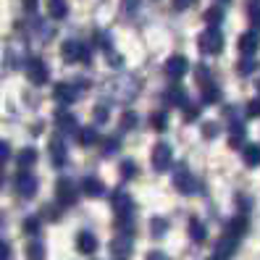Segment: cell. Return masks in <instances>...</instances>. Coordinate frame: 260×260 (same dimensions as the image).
Returning <instances> with one entry per match:
<instances>
[{"mask_svg": "<svg viewBox=\"0 0 260 260\" xmlns=\"http://www.w3.org/2000/svg\"><path fill=\"white\" fill-rule=\"evenodd\" d=\"M197 45H200V50L205 55H218L223 50V35L218 26H208L205 32L197 37Z\"/></svg>", "mask_w": 260, "mask_h": 260, "instance_id": "cell-1", "label": "cell"}, {"mask_svg": "<svg viewBox=\"0 0 260 260\" xmlns=\"http://www.w3.org/2000/svg\"><path fill=\"white\" fill-rule=\"evenodd\" d=\"M55 200H58L60 208L76 205V200H79V192H76V187H74L71 179H58V181H55Z\"/></svg>", "mask_w": 260, "mask_h": 260, "instance_id": "cell-2", "label": "cell"}, {"mask_svg": "<svg viewBox=\"0 0 260 260\" xmlns=\"http://www.w3.org/2000/svg\"><path fill=\"white\" fill-rule=\"evenodd\" d=\"M239 234H234V232H229L226 229V234L218 239V244H216V252H213V260H229L234 255V250H237V244H239Z\"/></svg>", "mask_w": 260, "mask_h": 260, "instance_id": "cell-3", "label": "cell"}, {"mask_svg": "<svg viewBox=\"0 0 260 260\" xmlns=\"http://www.w3.org/2000/svg\"><path fill=\"white\" fill-rule=\"evenodd\" d=\"M171 160H174V150H171V145L158 142L155 147H152V168H155L158 174L168 171V168H171Z\"/></svg>", "mask_w": 260, "mask_h": 260, "instance_id": "cell-4", "label": "cell"}, {"mask_svg": "<svg viewBox=\"0 0 260 260\" xmlns=\"http://www.w3.org/2000/svg\"><path fill=\"white\" fill-rule=\"evenodd\" d=\"M24 69H26V76H29V82H32V84H45L50 79L48 63H45L42 58H29Z\"/></svg>", "mask_w": 260, "mask_h": 260, "instance_id": "cell-5", "label": "cell"}, {"mask_svg": "<svg viewBox=\"0 0 260 260\" xmlns=\"http://www.w3.org/2000/svg\"><path fill=\"white\" fill-rule=\"evenodd\" d=\"M60 55H63V60H69V63H76V60H84L87 63L89 60V50L76 40H66L63 45H60Z\"/></svg>", "mask_w": 260, "mask_h": 260, "instance_id": "cell-6", "label": "cell"}, {"mask_svg": "<svg viewBox=\"0 0 260 260\" xmlns=\"http://www.w3.org/2000/svg\"><path fill=\"white\" fill-rule=\"evenodd\" d=\"M13 187H16V192H19L21 197H26V200H29V197L37 194V187H40V184H37V179L29 174L26 168H21L19 176H16V181H13Z\"/></svg>", "mask_w": 260, "mask_h": 260, "instance_id": "cell-7", "label": "cell"}, {"mask_svg": "<svg viewBox=\"0 0 260 260\" xmlns=\"http://www.w3.org/2000/svg\"><path fill=\"white\" fill-rule=\"evenodd\" d=\"M171 179H174L176 192H181V194H192L194 192V179H192V171H189L187 166H179Z\"/></svg>", "mask_w": 260, "mask_h": 260, "instance_id": "cell-8", "label": "cell"}, {"mask_svg": "<svg viewBox=\"0 0 260 260\" xmlns=\"http://www.w3.org/2000/svg\"><path fill=\"white\" fill-rule=\"evenodd\" d=\"M132 250H134V242L129 234H118L113 242H111V255L116 260H129L132 257Z\"/></svg>", "mask_w": 260, "mask_h": 260, "instance_id": "cell-9", "label": "cell"}, {"mask_svg": "<svg viewBox=\"0 0 260 260\" xmlns=\"http://www.w3.org/2000/svg\"><path fill=\"white\" fill-rule=\"evenodd\" d=\"M111 205L116 210V216H132V208H134V200H132V194L124 192V189H116L111 194Z\"/></svg>", "mask_w": 260, "mask_h": 260, "instance_id": "cell-10", "label": "cell"}, {"mask_svg": "<svg viewBox=\"0 0 260 260\" xmlns=\"http://www.w3.org/2000/svg\"><path fill=\"white\" fill-rule=\"evenodd\" d=\"M53 98H55L60 105H71V103L79 100V89H76L74 84H69V82H60V84H55V89H53Z\"/></svg>", "mask_w": 260, "mask_h": 260, "instance_id": "cell-11", "label": "cell"}, {"mask_svg": "<svg viewBox=\"0 0 260 260\" xmlns=\"http://www.w3.org/2000/svg\"><path fill=\"white\" fill-rule=\"evenodd\" d=\"M187 71H189V60L184 55H171L166 60V74L171 76V79H181Z\"/></svg>", "mask_w": 260, "mask_h": 260, "instance_id": "cell-12", "label": "cell"}, {"mask_svg": "<svg viewBox=\"0 0 260 260\" xmlns=\"http://www.w3.org/2000/svg\"><path fill=\"white\" fill-rule=\"evenodd\" d=\"M189 98H187V92L181 87H168L166 92H163V103L166 105H171V108H181Z\"/></svg>", "mask_w": 260, "mask_h": 260, "instance_id": "cell-13", "label": "cell"}, {"mask_svg": "<svg viewBox=\"0 0 260 260\" xmlns=\"http://www.w3.org/2000/svg\"><path fill=\"white\" fill-rule=\"evenodd\" d=\"M257 48H260V37H257L255 32L239 35V50H242V55H255Z\"/></svg>", "mask_w": 260, "mask_h": 260, "instance_id": "cell-14", "label": "cell"}, {"mask_svg": "<svg viewBox=\"0 0 260 260\" xmlns=\"http://www.w3.org/2000/svg\"><path fill=\"white\" fill-rule=\"evenodd\" d=\"M55 124H58L60 132H76V129H79V121L74 118V113H69L63 108L55 111Z\"/></svg>", "mask_w": 260, "mask_h": 260, "instance_id": "cell-15", "label": "cell"}, {"mask_svg": "<svg viewBox=\"0 0 260 260\" xmlns=\"http://www.w3.org/2000/svg\"><path fill=\"white\" fill-rule=\"evenodd\" d=\"M50 158H53L55 168L66 166V147H63V140H60V137H53L50 140Z\"/></svg>", "mask_w": 260, "mask_h": 260, "instance_id": "cell-16", "label": "cell"}, {"mask_svg": "<svg viewBox=\"0 0 260 260\" xmlns=\"http://www.w3.org/2000/svg\"><path fill=\"white\" fill-rule=\"evenodd\" d=\"M82 192H84L87 197H95V200H98V197L105 194V184H103L100 179H95V176H87V179L82 181Z\"/></svg>", "mask_w": 260, "mask_h": 260, "instance_id": "cell-17", "label": "cell"}, {"mask_svg": "<svg viewBox=\"0 0 260 260\" xmlns=\"http://www.w3.org/2000/svg\"><path fill=\"white\" fill-rule=\"evenodd\" d=\"M76 247H79V252L84 255H92L98 250V239L92 232H79V237H76Z\"/></svg>", "mask_w": 260, "mask_h": 260, "instance_id": "cell-18", "label": "cell"}, {"mask_svg": "<svg viewBox=\"0 0 260 260\" xmlns=\"http://www.w3.org/2000/svg\"><path fill=\"white\" fill-rule=\"evenodd\" d=\"M205 234H208L205 223H203L200 218H192V221H189V239H192L194 244H203V242H205Z\"/></svg>", "mask_w": 260, "mask_h": 260, "instance_id": "cell-19", "label": "cell"}, {"mask_svg": "<svg viewBox=\"0 0 260 260\" xmlns=\"http://www.w3.org/2000/svg\"><path fill=\"white\" fill-rule=\"evenodd\" d=\"M244 166H260V145H242Z\"/></svg>", "mask_w": 260, "mask_h": 260, "instance_id": "cell-20", "label": "cell"}, {"mask_svg": "<svg viewBox=\"0 0 260 260\" xmlns=\"http://www.w3.org/2000/svg\"><path fill=\"white\" fill-rule=\"evenodd\" d=\"M218 100H221V89L216 87V82H210V79L203 82V103L210 105V103H218Z\"/></svg>", "mask_w": 260, "mask_h": 260, "instance_id": "cell-21", "label": "cell"}, {"mask_svg": "<svg viewBox=\"0 0 260 260\" xmlns=\"http://www.w3.org/2000/svg\"><path fill=\"white\" fill-rule=\"evenodd\" d=\"M26 260H45V244L40 239H32L26 244Z\"/></svg>", "mask_w": 260, "mask_h": 260, "instance_id": "cell-22", "label": "cell"}, {"mask_svg": "<svg viewBox=\"0 0 260 260\" xmlns=\"http://www.w3.org/2000/svg\"><path fill=\"white\" fill-rule=\"evenodd\" d=\"M16 160H19L21 168H32V166L37 163V150H35V147H24V150L19 152Z\"/></svg>", "mask_w": 260, "mask_h": 260, "instance_id": "cell-23", "label": "cell"}, {"mask_svg": "<svg viewBox=\"0 0 260 260\" xmlns=\"http://www.w3.org/2000/svg\"><path fill=\"white\" fill-rule=\"evenodd\" d=\"M48 11H50L53 19H66L69 6H66V0H50V3H48Z\"/></svg>", "mask_w": 260, "mask_h": 260, "instance_id": "cell-24", "label": "cell"}, {"mask_svg": "<svg viewBox=\"0 0 260 260\" xmlns=\"http://www.w3.org/2000/svg\"><path fill=\"white\" fill-rule=\"evenodd\" d=\"M239 74L242 76H250V74H255L257 71V60H255V55H244L242 60H239Z\"/></svg>", "mask_w": 260, "mask_h": 260, "instance_id": "cell-25", "label": "cell"}, {"mask_svg": "<svg viewBox=\"0 0 260 260\" xmlns=\"http://www.w3.org/2000/svg\"><path fill=\"white\" fill-rule=\"evenodd\" d=\"M100 140L98 137V129H92V126H87V129H79V145H95Z\"/></svg>", "mask_w": 260, "mask_h": 260, "instance_id": "cell-26", "label": "cell"}, {"mask_svg": "<svg viewBox=\"0 0 260 260\" xmlns=\"http://www.w3.org/2000/svg\"><path fill=\"white\" fill-rule=\"evenodd\" d=\"M229 145H232L234 150L244 145V126H242V124H234V126H232V137H229Z\"/></svg>", "mask_w": 260, "mask_h": 260, "instance_id": "cell-27", "label": "cell"}, {"mask_svg": "<svg viewBox=\"0 0 260 260\" xmlns=\"http://www.w3.org/2000/svg\"><path fill=\"white\" fill-rule=\"evenodd\" d=\"M247 226H250V223H247V218H244V216H237L232 223H229V232H234V234H239V237H242L244 232H247Z\"/></svg>", "mask_w": 260, "mask_h": 260, "instance_id": "cell-28", "label": "cell"}, {"mask_svg": "<svg viewBox=\"0 0 260 260\" xmlns=\"http://www.w3.org/2000/svg\"><path fill=\"white\" fill-rule=\"evenodd\" d=\"M150 124L155 126V132H166V126H168V118H166V111H158V113H152V118H150Z\"/></svg>", "mask_w": 260, "mask_h": 260, "instance_id": "cell-29", "label": "cell"}, {"mask_svg": "<svg viewBox=\"0 0 260 260\" xmlns=\"http://www.w3.org/2000/svg\"><path fill=\"white\" fill-rule=\"evenodd\" d=\"M247 13H250V21H252V24L260 29V0H250Z\"/></svg>", "mask_w": 260, "mask_h": 260, "instance_id": "cell-30", "label": "cell"}, {"mask_svg": "<svg viewBox=\"0 0 260 260\" xmlns=\"http://www.w3.org/2000/svg\"><path fill=\"white\" fill-rule=\"evenodd\" d=\"M116 152H118V140L116 137H111V140L103 142V158H111V155H116Z\"/></svg>", "mask_w": 260, "mask_h": 260, "instance_id": "cell-31", "label": "cell"}, {"mask_svg": "<svg viewBox=\"0 0 260 260\" xmlns=\"http://www.w3.org/2000/svg\"><path fill=\"white\" fill-rule=\"evenodd\" d=\"M118 171H121V179H132L137 174V163L134 160H124V163L118 166Z\"/></svg>", "mask_w": 260, "mask_h": 260, "instance_id": "cell-32", "label": "cell"}, {"mask_svg": "<svg viewBox=\"0 0 260 260\" xmlns=\"http://www.w3.org/2000/svg\"><path fill=\"white\" fill-rule=\"evenodd\" d=\"M221 19H223V11H221V8H208V11H205V21H208L210 26H216Z\"/></svg>", "mask_w": 260, "mask_h": 260, "instance_id": "cell-33", "label": "cell"}, {"mask_svg": "<svg viewBox=\"0 0 260 260\" xmlns=\"http://www.w3.org/2000/svg\"><path fill=\"white\" fill-rule=\"evenodd\" d=\"M181 108H184V121H194V118H200V108H197V105H192L189 100L181 105Z\"/></svg>", "mask_w": 260, "mask_h": 260, "instance_id": "cell-34", "label": "cell"}, {"mask_svg": "<svg viewBox=\"0 0 260 260\" xmlns=\"http://www.w3.org/2000/svg\"><path fill=\"white\" fill-rule=\"evenodd\" d=\"M134 124H137V113H132V111H126L124 116H121V129H124V132H129V129H134Z\"/></svg>", "mask_w": 260, "mask_h": 260, "instance_id": "cell-35", "label": "cell"}, {"mask_svg": "<svg viewBox=\"0 0 260 260\" xmlns=\"http://www.w3.org/2000/svg\"><path fill=\"white\" fill-rule=\"evenodd\" d=\"M150 229H152V237H163L166 234V221L163 218H152L150 221Z\"/></svg>", "mask_w": 260, "mask_h": 260, "instance_id": "cell-36", "label": "cell"}, {"mask_svg": "<svg viewBox=\"0 0 260 260\" xmlns=\"http://www.w3.org/2000/svg\"><path fill=\"white\" fill-rule=\"evenodd\" d=\"M24 232L26 234H40V218H26L24 221Z\"/></svg>", "mask_w": 260, "mask_h": 260, "instance_id": "cell-37", "label": "cell"}, {"mask_svg": "<svg viewBox=\"0 0 260 260\" xmlns=\"http://www.w3.org/2000/svg\"><path fill=\"white\" fill-rule=\"evenodd\" d=\"M42 218H48V221H58V218H60L58 205H48V208H42Z\"/></svg>", "mask_w": 260, "mask_h": 260, "instance_id": "cell-38", "label": "cell"}, {"mask_svg": "<svg viewBox=\"0 0 260 260\" xmlns=\"http://www.w3.org/2000/svg\"><path fill=\"white\" fill-rule=\"evenodd\" d=\"M108 116H111V111L105 108V105H95V121H98V124H103V121H108Z\"/></svg>", "mask_w": 260, "mask_h": 260, "instance_id": "cell-39", "label": "cell"}, {"mask_svg": "<svg viewBox=\"0 0 260 260\" xmlns=\"http://www.w3.org/2000/svg\"><path fill=\"white\" fill-rule=\"evenodd\" d=\"M95 42L100 45L103 50H111V35H105V32H98V35H95Z\"/></svg>", "mask_w": 260, "mask_h": 260, "instance_id": "cell-40", "label": "cell"}, {"mask_svg": "<svg viewBox=\"0 0 260 260\" xmlns=\"http://www.w3.org/2000/svg\"><path fill=\"white\" fill-rule=\"evenodd\" d=\"M247 116H252V118H255V116H260V98L247 103Z\"/></svg>", "mask_w": 260, "mask_h": 260, "instance_id": "cell-41", "label": "cell"}, {"mask_svg": "<svg viewBox=\"0 0 260 260\" xmlns=\"http://www.w3.org/2000/svg\"><path fill=\"white\" fill-rule=\"evenodd\" d=\"M8 158H11V145L6 140H0V163L8 160Z\"/></svg>", "mask_w": 260, "mask_h": 260, "instance_id": "cell-42", "label": "cell"}, {"mask_svg": "<svg viewBox=\"0 0 260 260\" xmlns=\"http://www.w3.org/2000/svg\"><path fill=\"white\" fill-rule=\"evenodd\" d=\"M203 134L208 137V140H210V137H218V124H205V132Z\"/></svg>", "mask_w": 260, "mask_h": 260, "instance_id": "cell-43", "label": "cell"}, {"mask_svg": "<svg viewBox=\"0 0 260 260\" xmlns=\"http://www.w3.org/2000/svg\"><path fill=\"white\" fill-rule=\"evenodd\" d=\"M8 255H11V247L0 239V260H8Z\"/></svg>", "mask_w": 260, "mask_h": 260, "instance_id": "cell-44", "label": "cell"}, {"mask_svg": "<svg viewBox=\"0 0 260 260\" xmlns=\"http://www.w3.org/2000/svg\"><path fill=\"white\" fill-rule=\"evenodd\" d=\"M194 3V0H174V8H179V11H184V8H189Z\"/></svg>", "mask_w": 260, "mask_h": 260, "instance_id": "cell-45", "label": "cell"}, {"mask_svg": "<svg viewBox=\"0 0 260 260\" xmlns=\"http://www.w3.org/2000/svg\"><path fill=\"white\" fill-rule=\"evenodd\" d=\"M147 260H168L160 250H152V252H147Z\"/></svg>", "mask_w": 260, "mask_h": 260, "instance_id": "cell-46", "label": "cell"}, {"mask_svg": "<svg viewBox=\"0 0 260 260\" xmlns=\"http://www.w3.org/2000/svg\"><path fill=\"white\" fill-rule=\"evenodd\" d=\"M26 11H37V0H21Z\"/></svg>", "mask_w": 260, "mask_h": 260, "instance_id": "cell-47", "label": "cell"}, {"mask_svg": "<svg viewBox=\"0 0 260 260\" xmlns=\"http://www.w3.org/2000/svg\"><path fill=\"white\" fill-rule=\"evenodd\" d=\"M124 3H126V8H132V11H134V3H137V0H124Z\"/></svg>", "mask_w": 260, "mask_h": 260, "instance_id": "cell-48", "label": "cell"}, {"mask_svg": "<svg viewBox=\"0 0 260 260\" xmlns=\"http://www.w3.org/2000/svg\"><path fill=\"white\" fill-rule=\"evenodd\" d=\"M218 3H229V0H218Z\"/></svg>", "mask_w": 260, "mask_h": 260, "instance_id": "cell-49", "label": "cell"}]
</instances>
